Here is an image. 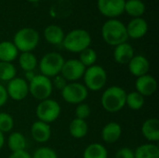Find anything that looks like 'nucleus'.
I'll use <instances>...</instances> for the list:
<instances>
[{
	"mask_svg": "<svg viewBox=\"0 0 159 158\" xmlns=\"http://www.w3.org/2000/svg\"><path fill=\"white\" fill-rule=\"evenodd\" d=\"M128 64H129V72L131 73V74H133L136 77H140L142 75L147 74L150 68L148 60L143 55L134 56Z\"/></svg>",
	"mask_w": 159,
	"mask_h": 158,
	"instance_id": "2eb2a0df",
	"label": "nucleus"
},
{
	"mask_svg": "<svg viewBox=\"0 0 159 158\" xmlns=\"http://www.w3.org/2000/svg\"><path fill=\"white\" fill-rule=\"evenodd\" d=\"M122 134V128L118 123L110 122L104 126L102 131V138L106 143H115Z\"/></svg>",
	"mask_w": 159,
	"mask_h": 158,
	"instance_id": "6ab92c4d",
	"label": "nucleus"
},
{
	"mask_svg": "<svg viewBox=\"0 0 159 158\" xmlns=\"http://www.w3.org/2000/svg\"><path fill=\"white\" fill-rule=\"evenodd\" d=\"M127 93L124 88L113 86L108 88L102 95V105L108 113H116L126 105Z\"/></svg>",
	"mask_w": 159,
	"mask_h": 158,
	"instance_id": "f03ea898",
	"label": "nucleus"
},
{
	"mask_svg": "<svg viewBox=\"0 0 159 158\" xmlns=\"http://www.w3.org/2000/svg\"><path fill=\"white\" fill-rule=\"evenodd\" d=\"M135 158H159V147L153 143L139 146L134 152Z\"/></svg>",
	"mask_w": 159,
	"mask_h": 158,
	"instance_id": "b1692460",
	"label": "nucleus"
},
{
	"mask_svg": "<svg viewBox=\"0 0 159 158\" xmlns=\"http://www.w3.org/2000/svg\"><path fill=\"white\" fill-rule=\"evenodd\" d=\"M53 1H58V0H53Z\"/></svg>",
	"mask_w": 159,
	"mask_h": 158,
	"instance_id": "a19ab883",
	"label": "nucleus"
},
{
	"mask_svg": "<svg viewBox=\"0 0 159 158\" xmlns=\"http://www.w3.org/2000/svg\"><path fill=\"white\" fill-rule=\"evenodd\" d=\"M19 64L24 72L34 71L37 65V59L32 52H22L19 57Z\"/></svg>",
	"mask_w": 159,
	"mask_h": 158,
	"instance_id": "bb28decb",
	"label": "nucleus"
},
{
	"mask_svg": "<svg viewBox=\"0 0 159 158\" xmlns=\"http://www.w3.org/2000/svg\"><path fill=\"white\" fill-rule=\"evenodd\" d=\"M126 0H98V9L105 17L115 19L124 12Z\"/></svg>",
	"mask_w": 159,
	"mask_h": 158,
	"instance_id": "f8f14e48",
	"label": "nucleus"
},
{
	"mask_svg": "<svg viewBox=\"0 0 159 158\" xmlns=\"http://www.w3.org/2000/svg\"><path fill=\"white\" fill-rule=\"evenodd\" d=\"M144 97L138 93L137 91L130 92L127 94L126 97V105L129 106L131 110H140L144 105Z\"/></svg>",
	"mask_w": 159,
	"mask_h": 158,
	"instance_id": "cd10ccee",
	"label": "nucleus"
},
{
	"mask_svg": "<svg viewBox=\"0 0 159 158\" xmlns=\"http://www.w3.org/2000/svg\"><path fill=\"white\" fill-rule=\"evenodd\" d=\"M36 74H34V71H29V72H25V77H26V79H27V81H31L34 76H35Z\"/></svg>",
	"mask_w": 159,
	"mask_h": 158,
	"instance_id": "4c0bfd02",
	"label": "nucleus"
},
{
	"mask_svg": "<svg viewBox=\"0 0 159 158\" xmlns=\"http://www.w3.org/2000/svg\"><path fill=\"white\" fill-rule=\"evenodd\" d=\"M17 70L11 62L0 61V80L10 81L16 77Z\"/></svg>",
	"mask_w": 159,
	"mask_h": 158,
	"instance_id": "c85d7f7f",
	"label": "nucleus"
},
{
	"mask_svg": "<svg viewBox=\"0 0 159 158\" xmlns=\"http://www.w3.org/2000/svg\"><path fill=\"white\" fill-rule=\"evenodd\" d=\"M7 96L13 101H22L29 93V86L25 79L20 77H15L8 81L7 87Z\"/></svg>",
	"mask_w": 159,
	"mask_h": 158,
	"instance_id": "9b49d317",
	"label": "nucleus"
},
{
	"mask_svg": "<svg viewBox=\"0 0 159 158\" xmlns=\"http://www.w3.org/2000/svg\"><path fill=\"white\" fill-rule=\"evenodd\" d=\"M27 1H29V2H37L39 0H27Z\"/></svg>",
	"mask_w": 159,
	"mask_h": 158,
	"instance_id": "ea45409f",
	"label": "nucleus"
},
{
	"mask_svg": "<svg viewBox=\"0 0 159 158\" xmlns=\"http://www.w3.org/2000/svg\"><path fill=\"white\" fill-rule=\"evenodd\" d=\"M89 91L85 85L76 82L67 84L61 90V96L63 100L71 104L82 103L87 99Z\"/></svg>",
	"mask_w": 159,
	"mask_h": 158,
	"instance_id": "1a4fd4ad",
	"label": "nucleus"
},
{
	"mask_svg": "<svg viewBox=\"0 0 159 158\" xmlns=\"http://www.w3.org/2000/svg\"><path fill=\"white\" fill-rule=\"evenodd\" d=\"M5 143V138H4V134L0 131V150L3 148Z\"/></svg>",
	"mask_w": 159,
	"mask_h": 158,
	"instance_id": "58836bf2",
	"label": "nucleus"
},
{
	"mask_svg": "<svg viewBox=\"0 0 159 158\" xmlns=\"http://www.w3.org/2000/svg\"><path fill=\"white\" fill-rule=\"evenodd\" d=\"M63 57L58 52H49L43 56L39 63L41 74L47 77H54L61 74L64 63Z\"/></svg>",
	"mask_w": 159,
	"mask_h": 158,
	"instance_id": "423d86ee",
	"label": "nucleus"
},
{
	"mask_svg": "<svg viewBox=\"0 0 159 158\" xmlns=\"http://www.w3.org/2000/svg\"><path fill=\"white\" fill-rule=\"evenodd\" d=\"M44 36L48 43L51 45H60L62 44L65 34L63 30L60 26L51 24L46 27L44 31Z\"/></svg>",
	"mask_w": 159,
	"mask_h": 158,
	"instance_id": "aec40b11",
	"label": "nucleus"
},
{
	"mask_svg": "<svg viewBox=\"0 0 159 158\" xmlns=\"http://www.w3.org/2000/svg\"><path fill=\"white\" fill-rule=\"evenodd\" d=\"M54 86L56 87V88L60 89L61 91L64 88V87L67 85V81L60 74L54 76Z\"/></svg>",
	"mask_w": 159,
	"mask_h": 158,
	"instance_id": "f704fd0d",
	"label": "nucleus"
},
{
	"mask_svg": "<svg viewBox=\"0 0 159 158\" xmlns=\"http://www.w3.org/2000/svg\"><path fill=\"white\" fill-rule=\"evenodd\" d=\"M7 99H8V96H7V89L3 85L0 84V107L6 104Z\"/></svg>",
	"mask_w": 159,
	"mask_h": 158,
	"instance_id": "c9c22d12",
	"label": "nucleus"
},
{
	"mask_svg": "<svg viewBox=\"0 0 159 158\" xmlns=\"http://www.w3.org/2000/svg\"><path fill=\"white\" fill-rule=\"evenodd\" d=\"M88 130H89L88 124H87V122L85 120L75 118L70 123V126H69L70 134L75 139L84 138L87 135Z\"/></svg>",
	"mask_w": 159,
	"mask_h": 158,
	"instance_id": "5701e85b",
	"label": "nucleus"
},
{
	"mask_svg": "<svg viewBox=\"0 0 159 158\" xmlns=\"http://www.w3.org/2000/svg\"><path fill=\"white\" fill-rule=\"evenodd\" d=\"M103 40L110 46H117L127 42L129 36L126 25L119 20L111 19L106 20L102 28Z\"/></svg>",
	"mask_w": 159,
	"mask_h": 158,
	"instance_id": "f257e3e1",
	"label": "nucleus"
},
{
	"mask_svg": "<svg viewBox=\"0 0 159 158\" xmlns=\"http://www.w3.org/2000/svg\"><path fill=\"white\" fill-rule=\"evenodd\" d=\"M124 11L134 18H139L144 14L145 5L142 0H128L125 2Z\"/></svg>",
	"mask_w": 159,
	"mask_h": 158,
	"instance_id": "393cba45",
	"label": "nucleus"
},
{
	"mask_svg": "<svg viewBox=\"0 0 159 158\" xmlns=\"http://www.w3.org/2000/svg\"><path fill=\"white\" fill-rule=\"evenodd\" d=\"M86 71V67L80 62L79 60L72 59L64 61L63 66L61 71V75L66 80L70 82H75L80 79Z\"/></svg>",
	"mask_w": 159,
	"mask_h": 158,
	"instance_id": "9d476101",
	"label": "nucleus"
},
{
	"mask_svg": "<svg viewBox=\"0 0 159 158\" xmlns=\"http://www.w3.org/2000/svg\"><path fill=\"white\" fill-rule=\"evenodd\" d=\"M143 136L149 142L159 141V120L157 118H149L145 120L142 127Z\"/></svg>",
	"mask_w": 159,
	"mask_h": 158,
	"instance_id": "a211bd4d",
	"label": "nucleus"
},
{
	"mask_svg": "<svg viewBox=\"0 0 159 158\" xmlns=\"http://www.w3.org/2000/svg\"><path fill=\"white\" fill-rule=\"evenodd\" d=\"M79 61L85 67L92 66L97 61V53L93 48L88 47L80 52Z\"/></svg>",
	"mask_w": 159,
	"mask_h": 158,
	"instance_id": "c756f323",
	"label": "nucleus"
},
{
	"mask_svg": "<svg viewBox=\"0 0 159 158\" xmlns=\"http://www.w3.org/2000/svg\"><path fill=\"white\" fill-rule=\"evenodd\" d=\"M7 158H32V156H31V155L28 152L20 151V152L12 153Z\"/></svg>",
	"mask_w": 159,
	"mask_h": 158,
	"instance_id": "e433bc0d",
	"label": "nucleus"
},
{
	"mask_svg": "<svg viewBox=\"0 0 159 158\" xmlns=\"http://www.w3.org/2000/svg\"><path fill=\"white\" fill-rule=\"evenodd\" d=\"M90 113H91V109H90L89 105L87 103H84V102L77 104V106L75 108V116L78 119L85 120L86 118H88L89 116Z\"/></svg>",
	"mask_w": 159,
	"mask_h": 158,
	"instance_id": "473e14b6",
	"label": "nucleus"
},
{
	"mask_svg": "<svg viewBox=\"0 0 159 158\" xmlns=\"http://www.w3.org/2000/svg\"><path fill=\"white\" fill-rule=\"evenodd\" d=\"M31 135L36 142L44 143L51 136V129L48 124L42 121H35L31 127Z\"/></svg>",
	"mask_w": 159,
	"mask_h": 158,
	"instance_id": "dca6fc26",
	"label": "nucleus"
},
{
	"mask_svg": "<svg viewBox=\"0 0 159 158\" xmlns=\"http://www.w3.org/2000/svg\"><path fill=\"white\" fill-rule=\"evenodd\" d=\"M7 146L12 153L25 151L26 140L20 132H13L7 139Z\"/></svg>",
	"mask_w": 159,
	"mask_h": 158,
	"instance_id": "4be33fe9",
	"label": "nucleus"
},
{
	"mask_svg": "<svg viewBox=\"0 0 159 158\" xmlns=\"http://www.w3.org/2000/svg\"><path fill=\"white\" fill-rule=\"evenodd\" d=\"M135 88L136 91L143 97L151 96L157 89V82L154 76L150 74H144L137 77L135 81Z\"/></svg>",
	"mask_w": 159,
	"mask_h": 158,
	"instance_id": "ddd939ff",
	"label": "nucleus"
},
{
	"mask_svg": "<svg viewBox=\"0 0 159 158\" xmlns=\"http://www.w3.org/2000/svg\"><path fill=\"white\" fill-rule=\"evenodd\" d=\"M90 44L91 36L88 31L83 29H75L69 32L62 41L63 47L73 53H80L89 47Z\"/></svg>",
	"mask_w": 159,
	"mask_h": 158,
	"instance_id": "7ed1b4c3",
	"label": "nucleus"
},
{
	"mask_svg": "<svg viewBox=\"0 0 159 158\" xmlns=\"http://www.w3.org/2000/svg\"><path fill=\"white\" fill-rule=\"evenodd\" d=\"M134 57V49L131 45L125 42L116 46L114 50V59L117 63L128 64Z\"/></svg>",
	"mask_w": 159,
	"mask_h": 158,
	"instance_id": "f3484780",
	"label": "nucleus"
},
{
	"mask_svg": "<svg viewBox=\"0 0 159 158\" xmlns=\"http://www.w3.org/2000/svg\"><path fill=\"white\" fill-rule=\"evenodd\" d=\"M108 153L106 148L100 143L89 144L84 151L83 158H107Z\"/></svg>",
	"mask_w": 159,
	"mask_h": 158,
	"instance_id": "a878e982",
	"label": "nucleus"
},
{
	"mask_svg": "<svg viewBox=\"0 0 159 158\" xmlns=\"http://www.w3.org/2000/svg\"><path fill=\"white\" fill-rule=\"evenodd\" d=\"M35 113L39 121L49 124L57 120V118L60 116L61 106L56 101L47 99L39 102Z\"/></svg>",
	"mask_w": 159,
	"mask_h": 158,
	"instance_id": "6e6552de",
	"label": "nucleus"
},
{
	"mask_svg": "<svg viewBox=\"0 0 159 158\" xmlns=\"http://www.w3.org/2000/svg\"><path fill=\"white\" fill-rule=\"evenodd\" d=\"M32 158H58V156L51 148L40 147L35 150Z\"/></svg>",
	"mask_w": 159,
	"mask_h": 158,
	"instance_id": "2f4dec72",
	"label": "nucleus"
},
{
	"mask_svg": "<svg viewBox=\"0 0 159 158\" xmlns=\"http://www.w3.org/2000/svg\"><path fill=\"white\" fill-rule=\"evenodd\" d=\"M115 158H135V156H134V152L131 149L128 147H124L116 152Z\"/></svg>",
	"mask_w": 159,
	"mask_h": 158,
	"instance_id": "72a5a7b5",
	"label": "nucleus"
},
{
	"mask_svg": "<svg viewBox=\"0 0 159 158\" xmlns=\"http://www.w3.org/2000/svg\"><path fill=\"white\" fill-rule=\"evenodd\" d=\"M19 50L13 42L3 41L0 43V61L12 62L18 57Z\"/></svg>",
	"mask_w": 159,
	"mask_h": 158,
	"instance_id": "412c9836",
	"label": "nucleus"
},
{
	"mask_svg": "<svg viewBox=\"0 0 159 158\" xmlns=\"http://www.w3.org/2000/svg\"><path fill=\"white\" fill-rule=\"evenodd\" d=\"M126 28L129 37L132 39H139L146 34L148 31V23L141 17L133 18L126 26Z\"/></svg>",
	"mask_w": 159,
	"mask_h": 158,
	"instance_id": "4468645a",
	"label": "nucleus"
},
{
	"mask_svg": "<svg viewBox=\"0 0 159 158\" xmlns=\"http://www.w3.org/2000/svg\"><path fill=\"white\" fill-rule=\"evenodd\" d=\"M83 76L85 87L92 91L101 90L107 82V73L100 65H92L86 68Z\"/></svg>",
	"mask_w": 159,
	"mask_h": 158,
	"instance_id": "39448f33",
	"label": "nucleus"
},
{
	"mask_svg": "<svg viewBox=\"0 0 159 158\" xmlns=\"http://www.w3.org/2000/svg\"><path fill=\"white\" fill-rule=\"evenodd\" d=\"M39 43V34L36 30L25 27L19 30L13 38V44L19 51L31 52Z\"/></svg>",
	"mask_w": 159,
	"mask_h": 158,
	"instance_id": "20e7f679",
	"label": "nucleus"
},
{
	"mask_svg": "<svg viewBox=\"0 0 159 158\" xmlns=\"http://www.w3.org/2000/svg\"><path fill=\"white\" fill-rule=\"evenodd\" d=\"M28 86L31 95L40 102L48 99L52 93V82L48 77L43 74H36L29 82Z\"/></svg>",
	"mask_w": 159,
	"mask_h": 158,
	"instance_id": "0eeeda50",
	"label": "nucleus"
},
{
	"mask_svg": "<svg viewBox=\"0 0 159 158\" xmlns=\"http://www.w3.org/2000/svg\"><path fill=\"white\" fill-rule=\"evenodd\" d=\"M14 126L12 116L7 113H0V131L2 133L9 132Z\"/></svg>",
	"mask_w": 159,
	"mask_h": 158,
	"instance_id": "7c9ffc66",
	"label": "nucleus"
}]
</instances>
